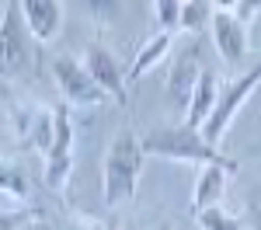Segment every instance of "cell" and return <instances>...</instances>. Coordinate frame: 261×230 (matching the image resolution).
I'll use <instances>...</instances> for the list:
<instances>
[{"label":"cell","mask_w":261,"mask_h":230,"mask_svg":"<svg viewBox=\"0 0 261 230\" xmlns=\"http://www.w3.org/2000/svg\"><path fill=\"white\" fill-rule=\"evenodd\" d=\"M216 94H220V81H216L209 70H202L199 81H195V87H192L188 108H185V122L199 129V125L205 122V115L213 112V105H216Z\"/></svg>","instance_id":"4fadbf2b"},{"label":"cell","mask_w":261,"mask_h":230,"mask_svg":"<svg viewBox=\"0 0 261 230\" xmlns=\"http://www.w3.org/2000/svg\"><path fill=\"white\" fill-rule=\"evenodd\" d=\"M77 7L94 24H115V18L122 14V0H77Z\"/></svg>","instance_id":"e0dca14e"},{"label":"cell","mask_w":261,"mask_h":230,"mask_svg":"<svg viewBox=\"0 0 261 230\" xmlns=\"http://www.w3.org/2000/svg\"><path fill=\"white\" fill-rule=\"evenodd\" d=\"M261 84V60L247 70V73H241L233 84H226L220 94H216V105H213V112L205 115V122L199 125L202 140L213 146L223 143V136H226V129H230V122H233V115L241 112L244 105H247V98L254 94V87Z\"/></svg>","instance_id":"3957f363"},{"label":"cell","mask_w":261,"mask_h":230,"mask_svg":"<svg viewBox=\"0 0 261 230\" xmlns=\"http://www.w3.org/2000/svg\"><path fill=\"white\" fill-rule=\"evenodd\" d=\"M195 223H199V230H241V216L226 213V209L216 202V206L195 209Z\"/></svg>","instance_id":"2e32d148"},{"label":"cell","mask_w":261,"mask_h":230,"mask_svg":"<svg viewBox=\"0 0 261 230\" xmlns=\"http://www.w3.org/2000/svg\"><path fill=\"white\" fill-rule=\"evenodd\" d=\"M241 230H261V182L244 192V213H241Z\"/></svg>","instance_id":"ac0fdd59"},{"label":"cell","mask_w":261,"mask_h":230,"mask_svg":"<svg viewBox=\"0 0 261 230\" xmlns=\"http://www.w3.org/2000/svg\"><path fill=\"white\" fill-rule=\"evenodd\" d=\"M42 213L45 209L39 206H21V209H11V213H0V230H21L32 220H42Z\"/></svg>","instance_id":"d6986e66"},{"label":"cell","mask_w":261,"mask_h":230,"mask_svg":"<svg viewBox=\"0 0 261 230\" xmlns=\"http://www.w3.org/2000/svg\"><path fill=\"white\" fill-rule=\"evenodd\" d=\"M153 14L161 28L178 32V18H181V0H153Z\"/></svg>","instance_id":"ffe728a7"},{"label":"cell","mask_w":261,"mask_h":230,"mask_svg":"<svg viewBox=\"0 0 261 230\" xmlns=\"http://www.w3.org/2000/svg\"><path fill=\"white\" fill-rule=\"evenodd\" d=\"M32 66V35L24 28L18 0H4L0 14V81H18Z\"/></svg>","instance_id":"277c9868"},{"label":"cell","mask_w":261,"mask_h":230,"mask_svg":"<svg viewBox=\"0 0 261 230\" xmlns=\"http://www.w3.org/2000/svg\"><path fill=\"white\" fill-rule=\"evenodd\" d=\"M81 63L87 66V73L94 77V84H98L112 101H119V105L129 101V94H125V70H122L119 60H115L101 42H91V45L84 49Z\"/></svg>","instance_id":"52a82bcc"},{"label":"cell","mask_w":261,"mask_h":230,"mask_svg":"<svg viewBox=\"0 0 261 230\" xmlns=\"http://www.w3.org/2000/svg\"><path fill=\"white\" fill-rule=\"evenodd\" d=\"M202 66H199V56L195 49H185L178 60L171 63V73H167V101L174 112H185L188 108V98H192V87L199 81Z\"/></svg>","instance_id":"30bf717a"},{"label":"cell","mask_w":261,"mask_h":230,"mask_svg":"<svg viewBox=\"0 0 261 230\" xmlns=\"http://www.w3.org/2000/svg\"><path fill=\"white\" fill-rule=\"evenodd\" d=\"M205 28L213 32V45H216L220 60L226 66H237L247 53V24L233 11H213Z\"/></svg>","instance_id":"ba28073f"},{"label":"cell","mask_w":261,"mask_h":230,"mask_svg":"<svg viewBox=\"0 0 261 230\" xmlns=\"http://www.w3.org/2000/svg\"><path fill=\"white\" fill-rule=\"evenodd\" d=\"M73 174V115L70 105L60 101L53 108V140L45 146V188L63 192Z\"/></svg>","instance_id":"5b68a950"},{"label":"cell","mask_w":261,"mask_h":230,"mask_svg":"<svg viewBox=\"0 0 261 230\" xmlns=\"http://www.w3.org/2000/svg\"><path fill=\"white\" fill-rule=\"evenodd\" d=\"M143 164H146V150H143L140 136L129 133V129L115 133L108 150H105V164H101V199H105V209H115L136 195Z\"/></svg>","instance_id":"7a4b0ae2"},{"label":"cell","mask_w":261,"mask_h":230,"mask_svg":"<svg viewBox=\"0 0 261 230\" xmlns=\"http://www.w3.org/2000/svg\"><path fill=\"white\" fill-rule=\"evenodd\" d=\"M53 81L60 87V94L66 98V105H101V101H108V94L94 84V77L87 73V66H84L77 56H70V53L53 56Z\"/></svg>","instance_id":"8992f818"},{"label":"cell","mask_w":261,"mask_h":230,"mask_svg":"<svg viewBox=\"0 0 261 230\" xmlns=\"http://www.w3.org/2000/svg\"><path fill=\"white\" fill-rule=\"evenodd\" d=\"M171 45H174V32L171 28H161L153 39H146L140 45V53H136V60L129 66V73H125V81H143L157 63H164V56L171 53Z\"/></svg>","instance_id":"8fae6325"},{"label":"cell","mask_w":261,"mask_h":230,"mask_svg":"<svg viewBox=\"0 0 261 230\" xmlns=\"http://www.w3.org/2000/svg\"><path fill=\"white\" fill-rule=\"evenodd\" d=\"M247 154H261V129H258V140H254V143L247 146Z\"/></svg>","instance_id":"603a6c76"},{"label":"cell","mask_w":261,"mask_h":230,"mask_svg":"<svg viewBox=\"0 0 261 230\" xmlns=\"http://www.w3.org/2000/svg\"><path fill=\"white\" fill-rule=\"evenodd\" d=\"M143 150H146V157H164V161H178V164H216L223 171H237V161H230V157H223L220 146L205 143L202 140V133L195 125L188 122H178V125H153V129H146L140 136Z\"/></svg>","instance_id":"6da1fadb"},{"label":"cell","mask_w":261,"mask_h":230,"mask_svg":"<svg viewBox=\"0 0 261 230\" xmlns=\"http://www.w3.org/2000/svg\"><path fill=\"white\" fill-rule=\"evenodd\" d=\"M21 230H49V223L45 220H32V223H24Z\"/></svg>","instance_id":"7402d4cb"},{"label":"cell","mask_w":261,"mask_h":230,"mask_svg":"<svg viewBox=\"0 0 261 230\" xmlns=\"http://www.w3.org/2000/svg\"><path fill=\"white\" fill-rule=\"evenodd\" d=\"M0 195H7L14 202H28V195H32V185H28L24 171L18 164H7L4 157H0Z\"/></svg>","instance_id":"9a60e30c"},{"label":"cell","mask_w":261,"mask_h":230,"mask_svg":"<svg viewBox=\"0 0 261 230\" xmlns=\"http://www.w3.org/2000/svg\"><path fill=\"white\" fill-rule=\"evenodd\" d=\"M66 230H105L101 223H94V220H70L66 223Z\"/></svg>","instance_id":"44dd1931"},{"label":"cell","mask_w":261,"mask_h":230,"mask_svg":"<svg viewBox=\"0 0 261 230\" xmlns=\"http://www.w3.org/2000/svg\"><path fill=\"white\" fill-rule=\"evenodd\" d=\"M18 7L35 42H53L63 32V0H18Z\"/></svg>","instance_id":"9c48e42d"},{"label":"cell","mask_w":261,"mask_h":230,"mask_svg":"<svg viewBox=\"0 0 261 230\" xmlns=\"http://www.w3.org/2000/svg\"><path fill=\"white\" fill-rule=\"evenodd\" d=\"M157 230H171V223H161V227H157Z\"/></svg>","instance_id":"cb8c5ba5"},{"label":"cell","mask_w":261,"mask_h":230,"mask_svg":"<svg viewBox=\"0 0 261 230\" xmlns=\"http://www.w3.org/2000/svg\"><path fill=\"white\" fill-rule=\"evenodd\" d=\"M18 125H21V143L45 154V146L53 140V112H45V108L18 112Z\"/></svg>","instance_id":"5bb4252c"},{"label":"cell","mask_w":261,"mask_h":230,"mask_svg":"<svg viewBox=\"0 0 261 230\" xmlns=\"http://www.w3.org/2000/svg\"><path fill=\"white\" fill-rule=\"evenodd\" d=\"M226 174H230V171H223V167H216V164H202L199 167L195 192H192V213L223 202V195H226Z\"/></svg>","instance_id":"7c38bea8"}]
</instances>
